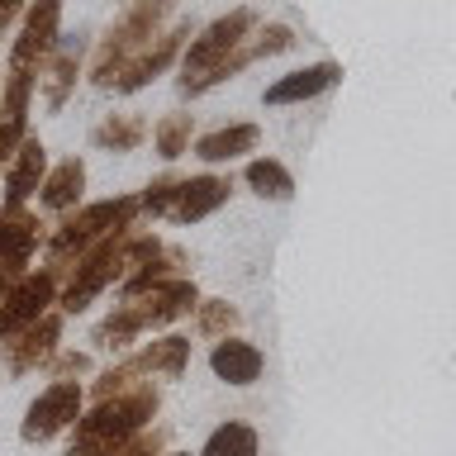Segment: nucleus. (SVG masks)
Masks as SVG:
<instances>
[{
	"label": "nucleus",
	"mask_w": 456,
	"mask_h": 456,
	"mask_svg": "<svg viewBox=\"0 0 456 456\" xmlns=\"http://www.w3.org/2000/svg\"><path fill=\"white\" fill-rule=\"evenodd\" d=\"M167 242L152 233V228H124V233H114L110 242H100L95 252H86L77 266L67 271L62 290H57V309L62 314H81L95 305V295H105L110 285H119L128 271H138L142 262H152L157 252H162Z\"/></svg>",
	"instance_id": "nucleus-1"
},
{
	"label": "nucleus",
	"mask_w": 456,
	"mask_h": 456,
	"mask_svg": "<svg viewBox=\"0 0 456 456\" xmlns=\"http://www.w3.org/2000/svg\"><path fill=\"white\" fill-rule=\"evenodd\" d=\"M138 214H142L138 195H114V200H95V205L71 209L48 233V242H43V271H53L57 281H67V271L77 266L86 252H95L100 242H110L114 233L134 228Z\"/></svg>",
	"instance_id": "nucleus-2"
},
{
	"label": "nucleus",
	"mask_w": 456,
	"mask_h": 456,
	"mask_svg": "<svg viewBox=\"0 0 456 456\" xmlns=\"http://www.w3.org/2000/svg\"><path fill=\"white\" fill-rule=\"evenodd\" d=\"M157 409H162V390H157L152 380L138 385V390H128V395L100 399V404H91L77 419V428H71L67 456H110L114 447H124L128 437H138L142 428H152Z\"/></svg>",
	"instance_id": "nucleus-3"
},
{
	"label": "nucleus",
	"mask_w": 456,
	"mask_h": 456,
	"mask_svg": "<svg viewBox=\"0 0 456 456\" xmlns=\"http://www.w3.org/2000/svg\"><path fill=\"white\" fill-rule=\"evenodd\" d=\"M176 5L181 0H128V5L119 10V20L105 28V38H100L95 53H91V67H86L91 86L110 91L114 77H119V71L167 28V20L176 14Z\"/></svg>",
	"instance_id": "nucleus-4"
},
{
	"label": "nucleus",
	"mask_w": 456,
	"mask_h": 456,
	"mask_svg": "<svg viewBox=\"0 0 456 456\" xmlns=\"http://www.w3.org/2000/svg\"><path fill=\"white\" fill-rule=\"evenodd\" d=\"M81 413H86V385H81V380H48V385L34 395V404L24 409L20 437L28 442V447L53 442V437L71 433Z\"/></svg>",
	"instance_id": "nucleus-5"
},
{
	"label": "nucleus",
	"mask_w": 456,
	"mask_h": 456,
	"mask_svg": "<svg viewBox=\"0 0 456 456\" xmlns=\"http://www.w3.org/2000/svg\"><path fill=\"white\" fill-rule=\"evenodd\" d=\"M256 24H262V14H256L252 5H238V10L219 14V20H209V24L191 38V48L181 53V81H185V77H200V71H209L214 62H224L228 53L242 48V43L256 34Z\"/></svg>",
	"instance_id": "nucleus-6"
},
{
	"label": "nucleus",
	"mask_w": 456,
	"mask_h": 456,
	"mask_svg": "<svg viewBox=\"0 0 456 456\" xmlns=\"http://www.w3.org/2000/svg\"><path fill=\"white\" fill-rule=\"evenodd\" d=\"M195 34H200L195 20H185V14H181V20H171V24L162 28V34H157V38L148 43V48H142V53L134 57V62H128V67L119 71V77H114L110 91H114V95H138L142 86H152V81L171 67V62H181V53L191 48V38H195Z\"/></svg>",
	"instance_id": "nucleus-7"
},
{
	"label": "nucleus",
	"mask_w": 456,
	"mask_h": 456,
	"mask_svg": "<svg viewBox=\"0 0 456 456\" xmlns=\"http://www.w3.org/2000/svg\"><path fill=\"white\" fill-rule=\"evenodd\" d=\"M62 323H67V314L48 309L38 323H28L20 338L0 342V370H5V380H24V376L48 370V362L57 356V347H62Z\"/></svg>",
	"instance_id": "nucleus-8"
},
{
	"label": "nucleus",
	"mask_w": 456,
	"mask_h": 456,
	"mask_svg": "<svg viewBox=\"0 0 456 456\" xmlns=\"http://www.w3.org/2000/svg\"><path fill=\"white\" fill-rule=\"evenodd\" d=\"M62 38V0H28L20 34L10 43V71H38Z\"/></svg>",
	"instance_id": "nucleus-9"
},
{
	"label": "nucleus",
	"mask_w": 456,
	"mask_h": 456,
	"mask_svg": "<svg viewBox=\"0 0 456 456\" xmlns=\"http://www.w3.org/2000/svg\"><path fill=\"white\" fill-rule=\"evenodd\" d=\"M57 290H62V281L53 276V271H24L20 281H14V290L0 299V342L20 338L28 323H38L48 309H57Z\"/></svg>",
	"instance_id": "nucleus-10"
},
{
	"label": "nucleus",
	"mask_w": 456,
	"mask_h": 456,
	"mask_svg": "<svg viewBox=\"0 0 456 456\" xmlns=\"http://www.w3.org/2000/svg\"><path fill=\"white\" fill-rule=\"evenodd\" d=\"M119 305H134L138 323H142V333H162V328L181 323V319H191L195 305H200V290H195V281H191V276H176V281L152 285V290H148V295H138V299H119Z\"/></svg>",
	"instance_id": "nucleus-11"
},
{
	"label": "nucleus",
	"mask_w": 456,
	"mask_h": 456,
	"mask_svg": "<svg viewBox=\"0 0 456 456\" xmlns=\"http://www.w3.org/2000/svg\"><path fill=\"white\" fill-rule=\"evenodd\" d=\"M34 91H38V71H5V86H0V171L10 167V157L28 138V100H34Z\"/></svg>",
	"instance_id": "nucleus-12"
},
{
	"label": "nucleus",
	"mask_w": 456,
	"mask_h": 456,
	"mask_svg": "<svg viewBox=\"0 0 456 456\" xmlns=\"http://www.w3.org/2000/svg\"><path fill=\"white\" fill-rule=\"evenodd\" d=\"M81 71H86V43H81V34L77 38H57V48L48 53V62L38 67V95H43V105H48L53 114L77 95Z\"/></svg>",
	"instance_id": "nucleus-13"
},
{
	"label": "nucleus",
	"mask_w": 456,
	"mask_h": 456,
	"mask_svg": "<svg viewBox=\"0 0 456 456\" xmlns=\"http://www.w3.org/2000/svg\"><path fill=\"white\" fill-rule=\"evenodd\" d=\"M48 242L43 219L28 205H0V266L10 271H28L34 252Z\"/></svg>",
	"instance_id": "nucleus-14"
},
{
	"label": "nucleus",
	"mask_w": 456,
	"mask_h": 456,
	"mask_svg": "<svg viewBox=\"0 0 456 456\" xmlns=\"http://www.w3.org/2000/svg\"><path fill=\"white\" fill-rule=\"evenodd\" d=\"M43 176H48V148L28 134L20 142V152L10 157V167L0 171V191H5L0 205H28V200L43 191Z\"/></svg>",
	"instance_id": "nucleus-15"
},
{
	"label": "nucleus",
	"mask_w": 456,
	"mask_h": 456,
	"mask_svg": "<svg viewBox=\"0 0 456 456\" xmlns=\"http://www.w3.org/2000/svg\"><path fill=\"white\" fill-rule=\"evenodd\" d=\"M342 81V67L338 62H309L299 71H285V77H276L266 86V105L281 110V105H305V100H319L323 91H333V86Z\"/></svg>",
	"instance_id": "nucleus-16"
},
{
	"label": "nucleus",
	"mask_w": 456,
	"mask_h": 456,
	"mask_svg": "<svg viewBox=\"0 0 456 456\" xmlns=\"http://www.w3.org/2000/svg\"><path fill=\"white\" fill-rule=\"evenodd\" d=\"M209 370L219 376L224 385H238V390H248V385L262 380V370H266V356L256 342L248 338H224V342H214L209 347Z\"/></svg>",
	"instance_id": "nucleus-17"
},
{
	"label": "nucleus",
	"mask_w": 456,
	"mask_h": 456,
	"mask_svg": "<svg viewBox=\"0 0 456 456\" xmlns=\"http://www.w3.org/2000/svg\"><path fill=\"white\" fill-rule=\"evenodd\" d=\"M228 195H233V181L219 176V171H200V176H185L171 224H200V219H209V214H219V209L228 205Z\"/></svg>",
	"instance_id": "nucleus-18"
},
{
	"label": "nucleus",
	"mask_w": 456,
	"mask_h": 456,
	"mask_svg": "<svg viewBox=\"0 0 456 456\" xmlns=\"http://www.w3.org/2000/svg\"><path fill=\"white\" fill-rule=\"evenodd\" d=\"M81 195H86V162L81 157H62L57 167H48V176H43V191H38V209L48 214H67L81 209Z\"/></svg>",
	"instance_id": "nucleus-19"
},
{
	"label": "nucleus",
	"mask_w": 456,
	"mask_h": 456,
	"mask_svg": "<svg viewBox=\"0 0 456 456\" xmlns=\"http://www.w3.org/2000/svg\"><path fill=\"white\" fill-rule=\"evenodd\" d=\"M256 142H262V128H256L252 119H242V124L214 128V134H200L195 138V157L205 167H224V162H238V157L256 152Z\"/></svg>",
	"instance_id": "nucleus-20"
},
{
	"label": "nucleus",
	"mask_w": 456,
	"mask_h": 456,
	"mask_svg": "<svg viewBox=\"0 0 456 456\" xmlns=\"http://www.w3.org/2000/svg\"><path fill=\"white\" fill-rule=\"evenodd\" d=\"M138 362V370L148 380H181L185 376V366H191V338H181V333H162V338H152V342H142L138 352H128Z\"/></svg>",
	"instance_id": "nucleus-21"
},
{
	"label": "nucleus",
	"mask_w": 456,
	"mask_h": 456,
	"mask_svg": "<svg viewBox=\"0 0 456 456\" xmlns=\"http://www.w3.org/2000/svg\"><path fill=\"white\" fill-rule=\"evenodd\" d=\"M148 138H152V124L142 114H105L91 128V148L100 152H138Z\"/></svg>",
	"instance_id": "nucleus-22"
},
{
	"label": "nucleus",
	"mask_w": 456,
	"mask_h": 456,
	"mask_svg": "<svg viewBox=\"0 0 456 456\" xmlns=\"http://www.w3.org/2000/svg\"><path fill=\"white\" fill-rule=\"evenodd\" d=\"M138 338H142V323H138L134 305H114L105 319L95 323V333H91L95 352H110V356H128V347H134Z\"/></svg>",
	"instance_id": "nucleus-23"
},
{
	"label": "nucleus",
	"mask_w": 456,
	"mask_h": 456,
	"mask_svg": "<svg viewBox=\"0 0 456 456\" xmlns=\"http://www.w3.org/2000/svg\"><path fill=\"white\" fill-rule=\"evenodd\" d=\"M242 181H248V191H252V195L276 200V205H285V200L295 195V176H290V167L276 162V157H252V162L242 167Z\"/></svg>",
	"instance_id": "nucleus-24"
},
{
	"label": "nucleus",
	"mask_w": 456,
	"mask_h": 456,
	"mask_svg": "<svg viewBox=\"0 0 456 456\" xmlns=\"http://www.w3.org/2000/svg\"><path fill=\"white\" fill-rule=\"evenodd\" d=\"M200 456H262V437H256L252 423L228 419V423H219V428L205 437Z\"/></svg>",
	"instance_id": "nucleus-25"
},
{
	"label": "nucleus",
	"mask_w": 456,
	"mask_h": 456,
	"mask_svg": "<svg viewBox=\"0 0 456 456\" xmlns=\"http://www.w3.org/2000/svg\"><path fill=\"white\" fill-rule=\"evenodd\" d=\"M152 148L162 162H181L195 148V114H162L152 124Z\"/></svg>",
	"instance_id": "nucleus-26"
},
{
	"label": "nucleus",
	"mask_w": 456,
	"mask_h": 456,
	"mask_svg": "<svg viewBox=\"0 0 456 456\" xmlns=\"http://www.w3.org/2000/svg\"><path fill=\"white\" fill-rule=\"evenodd\" d=\"M191 333L200 342H224L238 333V309L228 299H200L195 314H191Z\"/></svg>",
	"instance_id": "nucleus-27"
},
{
	"label": "nucleus",
	"mask_w": 456,
	"mask_h": 456,
	"mask_svg": "<svg viewBox=\"0 0 456 456\" xmlns=\"http://www.w3.org/2000/svg\"><path fill=\"white\" fill-rule=\"evenodd\" d=\"M181 185H185L181 171H162V176H152L148 191L138 195L142 214H152V219H171V214H176V200H181Z\"/></svg>",
	"instance_id": "nucleus-28"
},
{
	"label": "nucleus",
	"mask_w": 456,
	"mask_h": 456,
	"mask_svg": "<svg viewBox=\"0 0 456 456\" xmlns=\"http://www.w3.org/2000/svg\"><path fill=\"white\" fill-rule=\"evenodd\" d=\"M167 442H171V428L167 423H152V428H142L138 437H128L124 447H114L110 456H162Z\"/></svg>",
	"instance_id": "nucleus-29"
},
{
	"label": "nucleus",
	"mask_w": 456,
	"mask_h": 456,
	"mask_svg": "<svg viewBox=\"0 0 456 456\" xmlns=\"http://www.w3.org/2000/svg\"><path fill=\"white\" fill-rule=\"evenodd\" d=\"M91 352H77V347H57V356L48 362V370L43 376L48 380H81V376H91Z\"/></svg>",
	"instance_id": "nucleus-30"
},
{
	"label": "nucleus",
	"mask_w": 456,
	"mask_h": 456,
	"mask_svg": "<svg viewBox=\"0 0 456 456\" xmlns=\"http://www.w3.org/2000/svg\"><path fill=\"white\" fill-rule=\"evenodd\" d=\"M256 57H276L295 48V28L290 24H256Z\"/></svg>",
	"instance_id": "nucleus-31"
},
{
	"label": "nucleus",
	"mask_w": 456,
	"mask_h": 456,
	"mask_svg": "<svg viewBox=\"0 0 456 456\" xmlns=\"http://www.w3.org/2000/svg\"><path fill=\"white\" fill-rule=\"evenodd\" d=\"M24 10H28V0H0V38L24 20Z\"/></svg>",
	"instance_id": "nucleus-32"
},
{
	"label": "nucleus",
	"mask_w": 456,
	"mask_h": 456,
	"mask_svg": "<svg viewBox=\"0 0 456 456\" xmlns=\"http://www.w3.org/2000/svg\"><path fill=\"white\" fill-rule=\"evenodd\" d=\"M24 271H10V266H0V299H5L10 290H14V281H20Z\"/></svg>",
	"instance_id": "nucleus-33"
},
{
	"label": "nucleus",
	"mask_w": 456,
	"mask_h": 456,
	"mask_svg": "<svg viewBox=\"0 0 456 456\" xmlns=\"http://www.w3.org/2000/svg\"><path fill=\"white\" fill-rule=\"evenodd\" d=\"M162 456H191V452H162ZM195 456H200V452H195Z\"/></svg>",
	"instance_id": "nucleus-34"
}]
</instances>
